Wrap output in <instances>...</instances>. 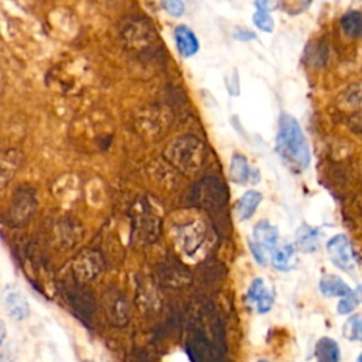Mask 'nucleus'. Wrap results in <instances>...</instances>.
<instances>
[{
    "label": "nucleus",
    "instance_id": "6ab92c4d",
    "mask_svg": "<svg viewBox=\"0 0 362 362\" xmlns=\"http://www.w3.org/2000/svg\"><path fill=\"white\" fill-rule=\"evenodd\" d=\"M279 0H255V7L256 10H262V11H273L279 7Z\"/></svg>",
    "mask_w": 362,
    "mask_h": 362
},
{
    "label": "nucleus",
    "instance_id": "2eb2a0df",
    "mask_svg": "<svg viewBox=\"0 0 362 362\" xmlns=\"http://www.w3.org/2000/svg\"><path fill=\"white\" fill-rule=\"evenodd\" d=\"M361 303V290L358 291H351L348 296L341 297V300L338 301L337 310L341 315H346L351 314Z\"/></svg>",
    "mask_w": 362,
    "mask_h": 362
},
{
    "label": "nucleus",
    "instance_id": "ddd939ff",
    "mask_svg": "<svg viewBox=\"0 0 362 362\" xmlns=\"http://www.w3.org/2000/svg\"><path fill=\"white\" fill-rule=\"evenodd\" d=\"M341 30L349 38H362V11L359 10H348L342 14Z\"/></svg>",
    "mask_w": 362,
    "mask_h": 362
},
{
    "label": "nucleus",
    "instance_id": "9d476101",
    "mask_svg": "<svg viewBox=\"0 0 362 362\" xmlns=\"http://www.w3.org/2000/svg\"><path fill=\"white\" fill-rule=\"evenodd\" d=\"M320 242L321 232L314 226L303 223L296 232V247L304 253L315 252L320 247Z\"/></svg>",
    "mask_w": 362,
    "mask_h": 362
},
{
    "label": "nucleus",
    "instance_id": "f3484780",
    "mask_svg": "<svg viewBox=\"0 0 362 362\" xmlns=\"http://www.w3.org/2000/svg\"><path fill=\"white\" fill-rule=\"evenodd\" d=\"M311 3H313V0H279L280 7L287 14H291V16L305 11L311 6Z\"/></svg>",
    "mask_w": 362,
    "mask_h": 362
},
{
    "label": "nucleus",
    "instance_id": "39448f33",
    "mask_svg": "<svg viewBox=\"0 0 362 362\" xmlns=\"http://www.w3.org/2000/svg\"><path fill=\"white\" fill-rule=\"evenodd\" d=\"M229 178L235 184L240 185H255L260 181V173L252 167L247 161V158L240 154L235 153L230 158V165H229Z\"/></svg>",
    "mask_w": 362,
    "mask_h": 362
},
{
    "label": "nucleus",
    "instance_id": "4468645a",
    "mask_svg": "<svg viewBox=\"0 0 362 362\" xmlns=\"http://www.w3.org/2000/svg\"><path fill=\"white\" fill-rule=\"evenodd\" d=\"M342 334L349 341L362 342V315H352L342 327Z\"/></svg>",
    "mask_w": 362,
    "mask_h": 362
},
{
    "label": "nucleus",
    "instance_id": "aec40b11",
    "mask_svg": "<svg viewBox=\"0 0 362 362\" xmlns=\"http://www.w3.org/2000/svg\"><path fill=\"white\" fill-rule=\"evenodd\" d=\"M233 37L239 41H252L256 38V34L247 28H238L233 31Z\"/></svg>",
    "mask_w": 362,
    "mask_h": 362
},
{
    "label": "nucleus",
    "instance_id": "f257e3e1",
    "mask_svg": "<svg viewBox=\"0 0 362 362\" xmlns=\"http://www.w3.org/2000/svg\"><path fill=\"white\" fill-rule=\"evenodd\" d=\"M276 151L286 165L296 173L307 170L311 163V151L303 129L297 119L286 112L279 117Z\"/></svg>",
    "mask_w": 362,
    "mask_h": 362
},
{
    "label": "nucleus",
    "instance_id": "9b49d317",
    "mask_svg": "<svg viewBox=\"0 0 362 362\" xmlns=\"http://www.w3.org/2000/svg\"><path fill=\"white\" fill-rule=\"evenodd\" d=\"M318 288L325 297H345L352 291L348 283L335 274H324L320 279Z\"/></svg>",
    "mask_w": 362,
    "mask_h": 362
},
{
    "label": "nucleus",
    "instance_id": "dca6fc26",
    "mask_svg": "<svg viewBox=\"0 0 362 362\" xmlns=\"http://www.w3.org/2000/svg\"><path fill=\"white\" fill-rule=\"evenodd\" d=\"M252 21H253L255 27L263 33H272L274 30V20L269 11L256 10L252 17Z\"/></svg>",
    "mask_w": 362,
    "mask_h": 362
},
{
    "label": "nucleus",
    "instance_id": "1a4fd4ad",
    "mask_svg": "<svg viewBox=\"0 0 362 362\" xmlns=\"http://www.w3.org/2000/svg\"><path fill=\"white\" fill-rule=\"evenodd\" d=\"M262 199H263V195L256 189H247L246 192H243L235 206L238 221L243 222L250 219L255 215Z\"/></svg>",
    "mask_w": 362,
    "mask_h": 362
},
{
    "label": "nucleus",
    "instance_id": "f8f14e48",
    "mask_svg": "<svg viewBox=\"0 0 362 362\" xmlns=\"http://www.w3.org/2000/svg\"><path fill=\"white\" fill-rule=\"evenodd\" d=\"M314 356L317 362H339L341 349L338 342L329 337L320 338L314 348Z\"/></svg>",
    "mask_w": 362,
    "mask_h": 362
},
{
    "label": "nucleus",
    "instance_id": "423d86ee",
    "mask_svg": "<svg viewBox=\"0 0 362 362\" xmlns=\"http://www.w3.org/2000/svg\"><path fill=\"white\" fill-rule=\"evenodd\" d=\"M3 305L7 314L17 321L25 320L30 315V305L27 298L21 294V291L14 287L8 286L3 291Z\"/></svg>",
    "mask_w": 362,
    "mask_h": 362
},
{
    "label": "nucleus",
    "instance_id": "412c9836",
    "mask_svg": "<svg viewBox=\"0 0 362 362\" xmlns=\"http://www.w3.org/2000/svg\"><path fill=\"white\" fill-rule=\"evenodd\" d=\"M358 362H362V354L358 356Z\"/></svg>",
    "mask_w": 362,
    "mask_h": 362
},
{
    "label": "nucleus",
    "instance_id": "a211bd4d",
    "mask_svg": "<svg viewBox=\"0 0 362 362\" xmlns=\"http://www.w3.org/2000/svg\"><path fill=\"white\" fill-rule=\"evenodd\" d=\"M160 3L171 17H181L185 11L184 0H160Z\"/></svg>",
    "mask_w": 362,
    "mask_h": 362
},
{
    "label": "nucleus",
    "instance_id": "20e7f679",
    "mask_svg": "<svg viewBox=\"0 0 362 362\" xmlns=\"http://www.w3.org/2000/svg\"><path fill=\"white\" fill-rule=\"evenodd\" d=\"M246 297L259 314H267L273 308L274 293L270 290V287H267L264 279L262 277H256L250 281Z\"/></svg>",
    "mask_w": 362,
    "mask_h": 362
},
{
    "label": "nucleus",
    "instance_id": "4be33fe9",
    "mask_svg": "<svg viewBox=\"0 0 362 362\" xmlns=\"http://www.w3.org/2000/svg\"><path fill=\"white\" fill-rule=\"evenodd\" d=\"M257 362H267V361H266V359H259Z\"/></svg>",
    "mask_w": 362,
    "mask_h": 362
},
{
    "label": "nucleus",
    "instance_id": "0eeeda50",
    "mask_svg": "<svg viewBox=\"0 0 362 362\" xmlns=\"http://www.w3.org/2000/svg\"><path fill=\"white\" fill-rule=\"evenodd\" d=\"M174 41L181 57L189 58L199 49V41L195 33L185 24H180L174 28Z\"/></svg>",
    "mask_w": 362,
    "mask_h": 362
},
{
    "label": "nucleus",
    "instance_id": "6e6552de",
    "mask_svg": "<svg viewBox=\"0 0 362 362\" xmlns=\"http://www.w3.org/2000/svg\"><path fill=\"white\" fill-rule=\"evenodd\" d=\"M270 263L273 269L279 272H291L297 267V247L291 243H284L277 246L270 256Z\"/></svg>",
    "mask_w": 362,
    "mask_h": 362
},
{
    "label": "nucleus",
    "instance_id": "7ed1b4c3",
    "mask_svg": "<svg viewBox=\"0 0 362 362\" xmlns=\"http://www.w3.org/2000/svg\"><path fill=\"white\" fill-rule=\"evenodd\" d=\"M327 253L329 256V260L339 270L351 272L355 267L352 246H351L349 239L345 235L338 233V235L332 236L327 242Z\"/></svg>",
    "mask_w": 362,
    "mask_h": 362
},
{
    "label": "nucleus",
    "instance_id": "f03ea898",
    "mask_svg": "<svg viewBox=\"0 0 362 362\" xmlns=\"http://www.w3.org/2000/svg\"><path fill=\"white\" fill-rule=\"evenodd\" d=\"M247 246L255 262L266 266L270 262L272 253L279 246V229L267 219L259 221L253 225Z\"/></svg>",
    "mask_w": 362,
    "mask_h": 362
}]
</instances>
